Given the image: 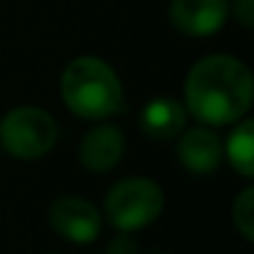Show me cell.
I'll use <instances>...</instances> for the list:
<instances>
[{
  "mask_svg": "<svg viewBox=\"0 0 254 254\" xmlns=\"http://www.w3.org/2000/svg\"><path fill=\"white\" fill-rule=\"evenodd\" d=\"M50 227L67 242L90 244L100 234V214L82 197H60L50 204Z\"/></svg>",
  "mask_w": 254,
  "mask_h": 254,
  "instance_id": "5",
  "label": "cell"
},
{
  "mask_svg": "<svg viewBox=\"0 0 254 254\" xmlns=\"http://www.w3.org/2000/svg\"><path fill=\"white\" fill-rule=\"evenodd\" d=\"M165 207V194L157 182L145 177H130L117 182L105 197L107 219L122 229L132 232L152 224Z\"/></svg>",
  "mask_w": 254,
  "mask_h": 254,
  "instance_id": "3",
  "label": "cell"
},
{
  "mask_svg": "<svg viewBox=\"0 0 254 254\" xmlns=\"http://www.w3.org/2000/svg\"><path fill=\"white\" fill-rule=\"evenodd\" d=\"M177 157L182 167L192 175H209L222 162V142L212 130H204V127L190 130L177 145Z\"/></svg>",
  "mask_w": 254,
  "mask_h": 254,
  "instance_id": "9",
  "label": "cell"
},
{
  "mask_svg": "<svg viewBox=\"0 0 254 254\" xmlns=\"http://www.w3.org/2000/svg\"><path fill=\"white\" fill-rule=\"evenodd\" d=\"M125 152L122 130L115 125H100L80 142V162L90 172H110Z\"/></svg>",
  "mask_w": 254,
  "mask_h": 254,
  "instance_id": "7",
  "label": "cell"
},
{
  "mask_svg": "<svg viewBox=\"0 0 254 254\" xmlns=\"http://www.w3.org/2000/svg\"><path fill=\"white\" fill-rule=\"evenodd\" d=\"M232 219H234V227L239 229V234L252 242L254 239V190L247 187L239 192V197L234 199L232 204Z\"/></svg>",
  "mask_w": 254,
  "mask_h": 254,
  "instance_id": "11",
  "label": "cell"
},
{
  "mask_svg": "<svg viewBox=\"0 0 254 254\" xmlns=\"http://www.w3.org/2000/svg\"><path fill=\"white\" fill-rule=\"evenodd\" d=\"M185 122H187V110L167 95H160V97L150 100L140 112V127L150 140H172V137H177L185 130Z\"/></svg>",
  "mask_w": 254,
  "mask_h": 254,
  "instance_id": "8",
  "label": "cell"
},
{
  "mask_svg": "<svg viewBox=\"0 0 254 254\" xmlns=\"http://www.w3.org/2000/svg\"><path fill=\"white\" fill-rule=\"evenodd\" d=\"M58 125L40 107H15L0 120V142L18 160H38L55 147Z\"/></svg>",
  "mask_w": 254,
  "mask_h": 254,
  "instance_id": "4",
  "label": "cell"
},
{
  "mask_svg": "<svg viewBox=\"0 0 254 254\" xmlns=\"http://www.w3.org/2000/svg\"><path fill=\"white\" fill-rule=\"evenodd\" d=\"M227 160L229 165L244 177V180H252L254 177V122L252 120H242L229 140H227Z\"/></svg>",
  "mask_w": 254,
  "mask_h": 254,
  "instance_id": "10",
  "label": "cell"
},
{
  "mask_svg": "<svg viewBox=\"0 0 254 254\" xmlns=\"http://www.w3.org/2000/svg\"><path fill=\"white\" fill-rule=\"evenodd\" d=\"M229 15L227 0H172L170 23L190 38L214 35Z\"/></svg>",
  "mask_w": 254,
  "mask_h": 254,
  "instance_id": "6",
  "label": "cell"
},
{
  "mask_svg": "<svg viewBox=\"0 0 254 254\" xmlns=\"http://www.w3.org/2000/svg\"><path fill=\"white\" fill-rule=\"evenodd\" d=\"M232 15L242 28H252L254 25V0H234Z\"/></svg>",
  "mask_w": 254,
  "mask_h": 254,
  "instance_id": "12",
  "label": "cell"
},
{
  "mask_svg": "<svg viewBox=\"0 0 254 254\" xmlns=\"http://www.w3.org/2000/svg\"><path fill=\"white\" fill-rule=\"evenodd\" d=\"M187 110L204 125H229L252 107V75L232 55L202 58L185 82Z\"/></svg>",
  "mask_w": 254,
  "mask_h": 254,
  "instance_id": "1",
  "label": "cell"
},
{
  "mask_svg": "<svg viewBox=\"0 0 254 254\" xmlns=\"http://www.w3.org/2000/svg\"><path fill=\"white\" fill-rule=\"evenodd\" d=\"M65 105L82 120H105L122 107V85L100 58H75L60 80Z\"/></svg>",
  "mask_w": 254,
  "mask_h": 254,
  "instance_id": "2",
  "label": "cell"
}]
</instances>
